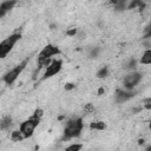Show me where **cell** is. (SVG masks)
Masks as SVG:
<instances>
[{"mask_svg": "<svg viewBox=\"0 0 151 151\" xmlns=\"http://www.w3.org/2000/svg\"><path fill=\"white\" fill-rule=\"evenodd\" d=\"M83 129H84V122L81 117L68 119L66 122V125L63 132V140H70L76 137H79Z\"/></svg>", "mask_w": 151, "mask_h": 151, "instance_id": "6da1fadb", "label": "cell"}, {"mask_svg": "<svg viewBox=\"0 0 151 151\" xmlns=\"http://www.w3.org/2000/svg\"><path fill=\"white\" fill-rule=\"evenodd\" d=\"M40 122H41V118L32 114L31 117H28L27 119H25L24 122L20 123L19 131L22 133L25 139H27V138H29V137H32L34 134V131L38 127V125L40 124Z\"/></svg>", "mask_w": 151, "mask_h": 151, "instance_id": "7a4b0ae2", "label": "cell"}, {"mask_svg": "<svg viewBox=\"0 0 151 151\" xmlns=\"http://www.w3.org/2000/svg\"><path fill=\"white\" fill-rule=\"evenodd\" d=\"M27 64H28V60L25 59V60H22L20 64H18V65H15L14 67H12L11 70H8V71L4 74V77H2V80L5 81V84H6V85H12V84H14L15 80L19 78V76L22 73V71L26 68Z\"/></svg>", "mask_w": 151, "mask_h": 151, "instance_id": "3957f363", "label": "cell"}, {"mask_svg": "<svg viewBox=\"0 0 151 151\" xmlns=\"http://www.w3.org/2000/svg\"><path fill=\"white\" fill-rule=\"evenodd\" d=\"M21 39V33L19 32H15V33H12L11 35H8L7 38H5L1 44H0V57L1 58H6L7 54L14 48L15 44Z\"/></svg>", "mask_w": 151, "mask_h": 151, "instance_id": "277c9868", "label": "cell"}, {"mask_svg": "<svg viewBox=\"0 0 151 151\" xmlns=\"http://www.w3.org/2000/svg\"><path fill=\"white\" fill-rule=\"evenodd\" d=\"M143 74L138 71H131L123 78V88L125 90H134L136 86L142 81Z\"/></svg>", "mask_w": 151, "mask_h": 151, "instance_id": "5b68a950", "label": "cell"}, {"mask_svg": "<svg viewBox=\"0 0 151 151\" xmlns=\"http://www.w3.org/2000/svg\"><path fill=\"white\" fill-rule=\"evenodd\" d=\"M63 68V60L61 59H53L52 63L44 70L40 80H47L54 76H57Z\"/></svg>", "mask_w": 151, "mask_h": 151, "instance_id": "8992f818", "label": "cell"}, {"mask_svg": "<svg viewBox=\"0 0 151 151\" xmlns=\"http://www.w3.org/2000/svg\"><path fill=\"white\" fill-rule=\"evenodd\" d=\"M134 93H136L134 90H125V88L117 90V92L114 94V101L118 103V104L125 103V101L130 100L131 98H133L134 97Z\"/></svg>", "mask_w": 151, "mask_h": 151, "instance_id": "52a82bcc", "label": "cell"}, {"mask_svg": "<svg viewBox=\"0 0 151 151\" xmlns=\"http://www.w3.org/2000/svg\"><path fill=\"white\" fill-rule=\"evenodd\" d=\"M17 5L15 1H1L0 2V17L2 18L8 11H11Z\"/></svg>", "mask_w": 151, "mask_h": 151, "instance_id": "ba28073f", "label": "cell"}, {"mask_svg": "<svg viewBox=\"0 0 151 151\" xmlns=\"http://www.w3.org/2000/svg\"><path fill=\"white\" fill-rule=\"evenodd\" d=\"M139 63L142 65H151V47L146 48L143 52V54H142V57L139 59Z\"/></svg>", "mask_w": 151, "mask_h": 151, "instance_id": "9c48e42d", "label": "cell"}, {"mask_svg": "<svg viewBox=\"0 0 151 151\" xmlns=\"http://www.w3.org/2000/svg\"><path fill=\"white\" fill-rule=\"evenodd\" d=\"M12 117L11 116H4L2 118H1V123H0V127H1V130L2 131H5V130H7V129H9L11 126H12Z\"/></svg>", "mask_w": 151, "mask_h": 151, "instance_id": "30bf717a", "label": "cell"}, {"mask_svg": "<svg viewBox=\"0 0 151 151\" xmlns=\"http://www.w3.org/2000/svg\"><path fill=\"white\" fill-rule=\"evenodd\" d=\"M22 139H25V138H24L22 133L19 131V129L18 130H13L11 132V140L12 142H21Z\"/></svg>", "mask_w": 151, "mask_h": 151, "instance_id": "8fae6325", "label": "cell"}, {"mask_svg": "<svg viewBox=\"0 0 151 151\" xmlns=\"http://www.w3.org/2000/svg\"><path fill=\"white\" fill-rule=\"evenodd\" d=\"M105 127H106V124L104 122H92L90 124V129L91 130H98V131H100V130H104Z\"/></svg>", "mask_w": 151, "mask_h": 151, "instance_id": "7c38bea8", "label": "cell"}, {"mask_svg": "<svg viewBox=\"0 0 151 151\" xmlns=\"http://www.w3.org/2000/svg\"><path fill=\"white\" fill-rule=\"evenodd\" d=\"M81 149H83L81 143H72L68 146H66V149L64 151H81Z\"/></svg>", "mask_w": 151, "mask_h": 151, "instance_id": "4fadbf2b", "label": "cell"}, {"mask_svg": "<svg viewBox=\"0 0 151 151\" xmlns=\"http://www.w3.org/2000/svg\"><path fill=\"white\" fill-rule=\"evenodd\" d=\"M107 76H109V68H107V66H103V67L99 68L98 72H97V77L100 78V79L106 78Z\"/></svg>", "mask_w": 151, "mask_h": 151, "instance_id": "5bb4252c", "label": "cell"}, {"mask_svg": "<svg viewBox=\"0 0 151 151\" xmlns=\"http://www.w3.org/2000/svg\"><path fill=\"white\" fill-rule=\"evenodd\" d=\"M136 66H137V60H136V59H133V58H132V59H130V60L125 64V68H126V70H129L130 72H131V71H136V70H134V68H136Z\"/></svg>", "mask_w": 151, "mask_h": 151, "instance_id": "9a60e30c", "label": "cell"}, {"mask_svg": "<svg viewBox=\"0 0 151 151\" xmlns=\"http://www.w3.org/2000/svg\"><path fill=\"white\" fill-rule=\"evenodd\" d=\"M84 112H85V113H87V114L93 113V112H94V106H93L91 103L85 104V106H84Z\"/></svg>", "mask_w": 151, "mask_h": 151, "instance_id": "2e32d148", "label": "cell"}, {"mask_svg": "<svg viewBox=\"0 0 151 151\" xmlns=\"http://www.w3.org/2000/svg\"><path fill=\"white\" fill-rule=\"evenodd\" d=\"M144 38H146V39L151 38V21L147 24V26L144 29Z\"/></svg>", "mask_w": 151, "mask_h": 151, "instance_id": "e0dca14e", "label": "cell"}, {"mask_svg": "<svg viewBox=\"0 0 151 151\" xmlns=\"http://www.w3.org/2000/svg\"><path fill=\"white\" fill-rule=\"evenodd\" d=\"M99 52H100V50L98 48V47H94V48H92V51L90 52V54H88V57L90 58H97L98 55H99Z\"/></svg>", "mask_w": 151, "mask_h": 151, "instance_id": "ac0fdd59", "label": "cell"}, {"mask_svg": "<svg viewBox=\"0 0 151 151\" xmlns=\"http://www.w3.org/2000/svg\"><path fill=\"white\" fill-rule=\"evenodd\" d=\"M77 28H71V29H68L67 32H66V35H68V37H74L76 34H77Z\"/></svg>", "mask_w": 151, "mask_h": 151, "instance_id": "d6986e66", "label": "cell"}, {"mask_svg": "<svg viewBox=\"0 0 151 151\" xmlns=\"http://www.w3.org/2000/svg\"><path fill=\"white\" fill-rule=\"evenodd\" d=\"M74 87H76V85L72 84V83H67V84L65 85V90H67V91H70V90H72V88H74Z\"/></svg>", "mask_w": 151, "mask_h": 151, "instance_id": "ffe728a7", "label": "cell"}, {"mask_svg": "<svg viewBox=\"0 0 151 151\" xmlns=\"http://www.w3.org/2000/svg\"><path fill=\"white\" fill-rule=\"evenodd\" d=\"M104 92H105V90H104V87H100V88H99V91H98V93H99V94H103Z\"/></svg>", "mask_w": 151, "mask_h": 151, "instance_id": "44dd1931", "label": "cell"}, {"mask_svg": "<svg viewBox=\"0 0 151 151\" xmlns=\"http://www.w3.org/2000/svg\"><path fill=\"white\" fill-rule=\"evenodd\" d=\"M150 129H151V125H150Z\"/></svg>", "mask_w": 151, "mask_h": 151, "instance_id": "7402d4cb", "label": "cell"}]
</instances>
